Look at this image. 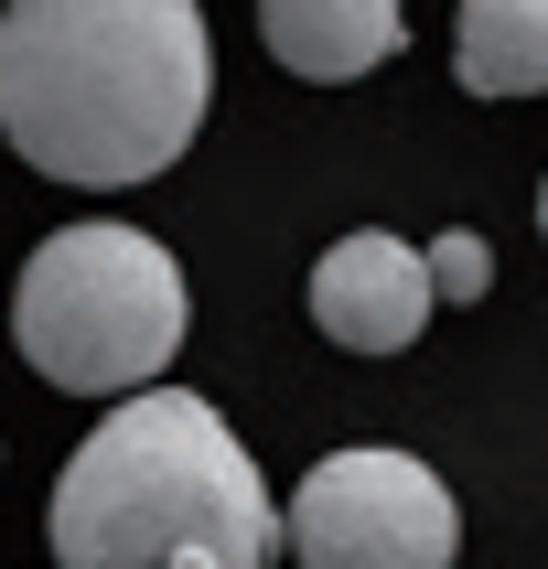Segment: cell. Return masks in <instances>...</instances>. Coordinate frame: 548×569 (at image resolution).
I'll return each instance as SVG.
<instances>
[{"label":"cell","instance_id":"obj_4","mask_svg":"<svg viewBox=\"0 0 548 569\" xmlns=\"http://www.w3.org/2000/svg\"><path fill=\"white\" fill-rule=\"evenodd\" d=\"M451 548H462L451 483L377 441L312 462L280 516V559H301V569H451Z\"/></svg>","mask_w":548,"mask_h":569},{"label":"cell","instance_id":"obj_2","mask_svg":"<svg viewBox=\"0 0 548 569\" xmlns=\"http://www.w3.org/2000/svg\"><path fill=\"white\" fill-rule=\"evenodd\" d=\"M54 569H269L280 506L193 387H129L43 506Z\"/></svg>","mask_w":548,"mask_h":569},{"label":"cell","instance_id":"obj_7","mask_svg":"<svg viewBox=\"0 0 548 569\" xmlns=\"http://www.w3.org/2000/svg\"><path fill=\"white\" fill-rule=\"evenodd\" d=\"M451 76H462V97H538L548 87V0H462Z\"/></svg>","mask_w":548,"mask_h":569},{"label":"cell","instance_id":"obj_5","mask_svg":"<svg viewBox=\"0 0 548 569\" xmlns=\"http://www.w3.org/2000/svg\"><path fill=\"white\" fill-rule=\"evenodd\" d=\"M430 312H441V301L419 280V248L387 237V226H355V237H333V248L312 258V322L345 355H409Z\"/></svg>","mask_w":548,"mask_h":569},{"label":"cell","instance_id":"obj_8","mask_svg":"<svg viewBox=\"0 0 548 569\" xmlns=\"http://www.w3.org/2000/svg\"><path fill=\"white\" fill-rule=\"evenodd\" d=\"M419 280H430V301H484L495 290V248H484L474 226H451V237L419 248Z\"/></svg>","mask_w":548,"mask_h":569},{"label":"cell","instance_id":"obj_6","mask_svg":"<svg viewBox=\"0 0 548 569\" xmlns=\"http://www.w3.org/2000/svg\"><path fill=\"white\" fill-rule=\"evenodd\" d=\"M258 32H269V54H280L290 76L355 87V76H377V64L409 43V11H398V0H258Z\"/></svg>","mask_w":548,"mask_h":569},{"label":"cell","instance_id":"obj_3","mask_svg":"<svg viewBox=\"0 0 548 569\" xmlns=\"http://www.w3.org/2000/svg\"><path fill=\"white\" fill-rule=\"evenodd\" d=\"M11 345H22V366L43 387L129 398L183 355V269L140 226H54L22 258Z\"/></svg>","mask_w":548,"mask_h":569},{"label":"cell","instance_id":"obj_1","mask_svg":"<svg viewBox=\"0 0 548 569\" xmlns=\"http://www.w3.org/2000/svg\"><path fill=\"white\" fill-rule=\"evenodd\" d=\"M216 97L193 0H11L0 11V140L54 183L119 193L193 151Z\"/></svg>","mask_w":548,"mask_h":569}]
</instances>
